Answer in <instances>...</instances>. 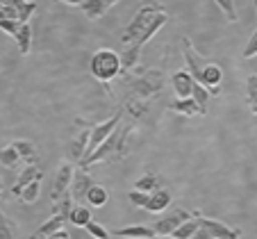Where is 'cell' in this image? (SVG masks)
I'll use <instances>...</instances> for the list:
<instances>
[{"instance_id": "cell-42", "label": "cell", "mask_w": 257, "mask_h": 239, "mask_svg": "<svg viewBox=\"0 0 257 239\" xmlns=\"http://www.w3.org/2000/svg\"><path fill=\"white\" fill-rule=\"evenodd\" d=\"M0 7H3V0H0Z\"/></svg>"}, {"instance_id": "cell-33", "label": "cell", "mask_w": 257, "mask_h": 239, "mask_svg": "<svg viewBox=\"0 0 257 239\" xmlns=\"http://www.w3.org/2000/svg\"><path fill=\"white\" fill-rule=\"evenodd\" d=\"M84 228H87V232L91 234L93 239H112V234L107 232L105 228H102V225H98V223H93V221H89L87 225H84Z\"/></svg>"}, {"instance_id": "cell-36", "label": "cell", "mask_w": 257, "mask_h": 239, "mask_svg": "<svg viewBox=\"0 0 257 239\" xmlns=\"http://www.w3.org/2000/svg\"><path fill=\"white\" fill-rule=\"evenodd\" d=\"M153 239H175V237H173V234H160V237H157V234H155V237H153ZM189 239H212V234H209L207 230L198 228V232H196L194 237H189Z\"/></svg>"}, {"instance_id": "cell-21", "label": "cell", "mask_w": 257, "mask_h": 239, "mask_svg": "<svg viewBox=\"0 0 257 239\" xmlns=\"http://www.w3.org/2000/svg\"><path fill=\"white\" fill-rule=\"evenodd\" d=\"M91 221V212L89 207H82V205H73L71 214H68V223L75 225V228H84V225Z\"/></svg>"}, {"instance_id": "cell-38", "label": "cell", "mask_w": 257, "mask_h": 239, "mask_svg": "<svg viewBox=\"0 0 257 239\" xmlns=\"http://www.w3.org/2000/svg\"><path fill=\"white\" fill-rule=\"evenodd\" d=\"M59 3H66V5H82L84 0H59Z\"/></svg>"}, {"instance_id": "cell-8", "label": "cell", "mask_w": 257, "mask_h": 239, "mask_svg": "<svg viewBox=\"0 0 257 239\" xmlns=\"http://www.w3.org/2000/svg\"><path fill=\"white\" fill-rule=\"evenodd\" d=\"M182 53H185V59H187V71L191 73V78L196 80V82H200V78H203V59H200V55L194 50V44H191L189 37H182Z\"/></svg>"}, {"instance_id": "cell-19", "label": "cell", "mask_w": 257, "mask_h": 239, "mask_svg": "<svg viewBox=\"0 0 257 239\" xmlns=\"http://www.w3.org/2000/svg\"><path fill=\"white\" fill-rule=\"evenodd\" d=\"M80 7H82L84 16H87V19H91V21L100 19V16L105 14L107 10H109V5H107V0H84V3H82Z\"/></svg>"}, {"instance_id": "cell-9", "label": "cell", "mask_w": 257, "mask_h": 239, "mask_svg": "<svg viewBox=\"0 0 257 239\" xmlns=\"http://www.w3.org/2000/svg\"><path fill=\"white\" fill-rule=\"evenodd\" d=\"M187 219H191V212L187 210H173L171 214H166L164 219H160L155 223V234H173V230L178 228V225H182Z\"/></svg>"}, {"instance_id": "cell-32", "label": "cell", "mask_w": 257, "mask_h": 239, "mask_svg": "<svg viewBox=\"0 0 257 239\" xmlns=\"http://www.w3.org/2000/svg\"><path fill=\"white\" fill-rule=\"evenodd\" d=\"M148 198H151V194H146V191H139V189H132L130 194H127V200H130L135 207H144L148 205Z\"/></svg>"}, {"instance_id": "cell-37", "label": "cell", "mask_w": 257, "mask_h": 239, "mask_svg": "<svg viewBox=\"0 0 257 239\" xmlns=\"http://www.w3.org/2000/svg\"><path fill=\"white\" fill-rule=\"evenodd\" d=\"M25 0H3V5H7V7H14V10H19L21 5H23Z\"/></svg>"}, {"instance_id": "cell-2", "label": "cell", "mask_w": 257, "mask_h": 239, "mask_svg": "<svg viewBox=\"0 0 257 239\" xmlns=\"http://www.w3.org/2000/svg\"><path fill=\"white\" fill-rule=\"evenodd\" d=\"M121 71H123L121 55L114 53L112 48H100V50L93 53V57H91V75L96 80H100L102 84L112 82Z\"/></svg>"}, {"instance_id": "cell-31", "label": "cell", "mask_w": 257, "mask_h": 239, "mask_svg": "<svg viewBox=\"0 0 257 239\" xmlns=\"http://www.w3.org/2000/svg\"><path fill=\"white\" fill-rule=\"evenodd\" d=\"M209 96H212V93H209V89H207V87H203L200 82H196V84H194V93H191V98H194V100L198 102V105H200L203 109L207 107ZM205 112H207V109H205Z\"/></svg>"}, {"instance_id": "cell-18", "label": "cell", "mask_w": 257, "mask_h": 239, "mask_svg": "<svg viewBox=\"0 0 257 239\" xmlns=\"http://www.w3.org/2000/svg\"><path fill=\"white\" fill-rule=\"evenodd\" d=\"M114 237H130V239H153L155 230L148 225H127V228H118L114 230Z\"/></svg>"}, {"instance_id": "cell-17", "label": "cell", "mask_w": 257, "mask_h": 239, "mask_svg": "<svg viewBox=\"0 0 257 239\" xmlns=\"http://www.w3.org/2000/svg\"><path fill=\"white\" fill-rule=\"evenodd\" d=\"M171 109H173V112H178V114H185V116H198V114H203V116H205V114H207L191 96L173 100V102H171Z\"/></svg>"}, {"instance_id": "cell-14", "label": "cell", "mask_w": 257, "mask_h": 239, "mask_svg": "<svg viewBox=\"0 0 257 239\" xmlns=\"http://www.w3.org/2000/svg\"><path fill=\"white\" fill-rule=\"evenodd\" d=\"M221 78H223V71L218 64H205L203 66V78H200V84L209 89L212 96L218 93V84H221Z\"/></svg>"}, {"instance_id": "cell-7", "label": "cell", "mask_w": 257, "mask_h": 239, "mask_svg": "<svg viewBox=\"0 0 257 239\" xmlns=\"http://www.w3.org/2000/svg\"><path fill=\"white\" fill-rule=\"evenodd\" d=\"M73 166L71 164H62L57 171V176H55V185H53V191H50V200L57 203L66 196V191L71 189V182H73Z\"/></svg>"}, {"instance_id": "cell-28", "label": "cell", "mask_w": 257, "mask_h": 239, "mask_svg": "<svg viewBox=\"0 0 257 239\" xmlns=\"http://www.w3.org/2000/svg\"><path fill=\"white\" fill-rule=\"evenodd\" d=\"M14 234H16L14 223L7 219V214L3 212V207H0V239H16Z\"/></svg>"}, {"instance_id": "cell-40", "label": "cell", "mask_w": 257, "mask_h": 239, "mask_svg": "<svg viewBox=\"0 0 257 239\" xmlns=\"http://www.w3.org/2000/svg\"><path fill=\"white\" fill-rule=\"evenodd\" d=\"M116 3H121V0H107V5L112 7V5H116Z\"/></svg>"}, {"instance_id": "cell-39", "label": "cell", "mask_w": 257, "mask_h": 239, "mask_svg": "<svg viewBox=\"0 0 257 239\" xmlns=\"http://www.w3.org/2000/svg\"><path fill=\"white\" fill-rule=\"evenodd\" d=\"M30 239H50V237H46V234H39V232H32V234H30Z\"/></svg>"}, {"instance_id": "cell-5", "label": "cell", "mask_w": 257, "mask_h": 239, "mask_svg": "<svg viewBox=\"0 0 257 239\" xmlns=\"http://www.w3.org/2000/svg\"><path fill=\"white\" fill-rule=\"evenodd\" d=\"M123 114H125V109H118V112L114 114L112 118H107V121H102V123H98V126L91 128V135H89V146H87V155L96 151V148L100 146L102 142H105L107 137L116 130L118 123H121V118H123ZM87 155H84V157H87Z\"/></svg>"}, {"instance_id": "cell-26", "label": "cell", "mask_w": 257, "mask_h": 239, "mask_svg": "<svg viewBox=\"0 0 257 239\" xmlns=\"http://www.w3.org/2000/svg\"><path fill=\"white\" fill-rule=\"evenodd\" d=\"M135 189L146 191V194H151V191L160 189V178L153 176V173H146V176H141L139 180L135 182Z\"/></svg>"}, {"instance_id": "cell-12", "label": "cell", "mask_w": 257, "mask_h": 239, "mask_svg": "<svg viewBox=\"0 0 257 239\" xmlns=\"http://www.w3.org/2000/svg\"><path fill=\"white\" fill-rule=\"evenodd\" d=\"M91 185H93V180H91V176H89L87 171H75L73 173V182H71V198L73 200H82V198H87V191L91 189Z\"/></svg>"}, {"instance_id": "cell-27", "label": "cell", "mask_w": 257, "mask_h": 239, "mask_svg": "<svg viewBox=\"0 0 257 239\" xmlns=\"http://www.w3.org/2000/svg\"><path fill=\"white\" fill-rule=\"evenodd\" d=\"M39 194H41V180H32L28 187H23L19 198L23 200V203H34V200L39 198Z\"/></svg>"}, {"instance_id": "cell-11", "label": "cell", "mask_w": 257, "mask_h": 239, "mask_svg": "<svg viewBox=\"0 0 257 239\" xmlns=\"http://www.w3.org/2000/svg\"><path fill=\"white\" fill-rule=\"evenodd\" d=\"M171 84H173V89H175V93H178V98H189L191 93H194L196 80L191 78L189 71H175V73L171 75Z\"/></svg>"}, {"instance_id": "cell-30", "label": "cell", "mask_w": 257, "mask_h": 239, "mask_svg": "<svg viewBox=\"0 0 257 239\" xmlns=\"http://www.w3.org/2000/svg\"><path fill=\"white\" fill-rule=\"evenodd\" d=\"M37 12V3H32V0H25L23 5L16 10V21H21V23H30V16Z\"/></svg>"}, {"instance_id": "cell-24", "label": "cell", "mask_w": 257, "mask_h": 239, "mask_svg": "<svg viewBox=\"0 0 257 239\" xmlns=\"http://www.w3.org/2000/svg\"><path fill=\"white\" fill-rule=\"evenodd\" d=\"M0 164L7 166V169H19V166L23 164L21 155L16 153V148L12 146V144H10L7 148H3V151H0Z\"/></svg>"}, {"instance_id": "cell-3", "label": "cell", "mask_w": 257, "mask_h": 239, "mask_svg": "<svg viewBox=\"0 0 257 239\" xmlns=\"http://www.w3.org/2000/svg\"><path fill=\"white\" fill-rule=\"evenodd\" d=\"M164 10L162 5H157V3H151V5H146V7H141L139 12L135 14V19L127 23V28L123 30V37H121V41L125 46H130V44H137V41L141 39V34L146 32V30L153 25V21H155V16L160 14V12Z\"/></svg>"}, {"instance_id": "cell-25", "label": "cell", "mask_w": 257, "mask_h": 239, "mask_svg": "<svg viewBox=\"0 0 257 239\" xmlns=\"http://www.w3.org/2000/svg\"><path fill=\"white\" fill-rule=\"evenodd\" d=\"M87 200H89V205H93V207H102V205L109 200V194H107L105 187L91 185V189L87 191Z\"/></svg>"}, {"instance_id": "cell-22", "label": "cell", "mask_w": 257, "mask_h": 239, "mask_svg": "<svg viewBox=\"0 0 257 239\" xmlns=\"http://www.w3.org/2000/svg\"><path fill=\"white\" fill-rule=\"evenodd\" d=\"M64 223H66V219H64L62 214H53L48 221H46V223L39 225V230H37V232L46 234V237H53L55 232H59V230L64 228Z\"/></svg>"}, {"instance_id": "cell-20", "label": "cell", "mask_w": 257, "mask_h": 239, "mask_svg": "<svg viewBox=\"0 0 257 239\" xmlns=\"http://www.w3.org/2000/svg\"><path fill=\"white\" fill-rule=\"evenodd\" d=\"M16 44H19L21 55H28L30 48H32V25L30 23H21L19 32H16Z\"/></svg>"}, {"instance_id": "cell-1", "label": "cell", "mask_w": 257, "mask_h": 239, "mask_svg": "<svg viewBox=\"0 0 257 239\" xmlns=\"http://www.w3.org/2000/svg\"><path fill=\"white\" fill-rule=\"evenodd\" d=\"M132 128H135V123H127V126H121V123H118L116 130L107 137V139L96 148V151L89 153V155L80 162V166H82V169H89L91 164H96V162H100V160H107V157L114 155V153H116L118 157H123V155H125V151H127V144L125 142H127V135L132 132Z\"/></svg>"}, {"instance_id": "cell-16", "label": "cell", "mask_w": 257, "mask_h": 239, "mask_svg": "<svg viewBox=\"0 0 257 239\" xmlns=\"http://www.w3.org/2000/svg\"><path fill=\"white\" fill-rule=\"evenodd\" d=\"M12 146H14L16 153L21 155L23 164H39V151H37V146H34L32 142H28V139H16V142H12Z\"/></svg>"}, {"instance_id": "cell-41", "label": "cell", "mask_w": 257, "mask_h": 239, "mask_svg": "<svg viewBox=\"0 0 257 239\" xmlns=\"http://www.w3.org/2000/svg\"><path fill=\"white\" fill-rule=\"evenodd\" d=\"M55 239H57V237H55ZM59 239H71V237H59Z\"/></svg>"}, {"instance_id": "cell-23", "label": "cell", "mask_w": 257, "mask_h": 239, "mask_svg": "<svg viewBox=\"0 0 257 239\" xmlns=\"http://www.w3.org/2000/svg\"><path fill=\"white\" fill-rule=\"evenodd\" d=\"M198 216L194 214V219H187L182 225H178V228L173 230V237L175 239H189V237H194L196 232H198Z\"/></svg>"}, {"instance_id": "cell-10", "label": "cell", "mask_w": 257, "mask_h": 239, "mask_svg": "<svg viewBox=\"0 0 257 239\" xmlns=\"http://www.w3.org/2000/svg\"><path fill=\"white\" fill-rule=\"evenodd\" d=\"M41 178H44V171H41L39 164H25L23 171H21L19 180H16L14 187H12V194H14V196H21L23 187H28L32 180H41Z\"/></svg>"}, {"instance_id": "cell-35", "label": "cell", "mask_w": 257, "mask_h": 239, "mask_svg": "<svg viewBox=\"0 0 257 239\" xmlns=\"http://www.w3.org/2000/svg\"><path fill=\"white\" fill-rule=\"evenodd\" d=\"M216 5L225 12L228 21H237V12H234V3H232V0H216Z\"/></svg>"}, {"instance_id": "cell-34", "label": "cell", "mask_w": 257, "mask_h": 239, "mask_svg": "<svg viewBox=\"0 0 257 239\" xmlns=\"http://www.w3.org/2000/svg\"><path fill=\"white\" fill-rule=\"evenodd\" d=\"M255 55H257V28H255V32L250 34V39H248V44H246V48H243L241 57L243 59H250V57H255Z\"/></svg>"}, {"instance_id": "cell-6", "label": "cell", "mask_w": 257, "mask_h": 239, "mask_svg": "<svg viewBox=\"0 0 257 239\" xmlns=\"http://www.w3.org/2000/svg\"><path fill=\"white\" fill-rule=\"evenodd\" d=\"M198 225L203 230H207V232L212 234V239H239L241 237V230H234L216 219H207V216H198Z\"/></svg>"}, {"instance_id": "cell-15", "label": "cell", "mask_w": 257, "mask_h": 239, "mask_svg": "<svg viewBox=\"0 0 257 239\" xmlns=\"http://www.w3.org/2000/svg\"><path fill=\"white\" fill-rule=\"evenodd\" d=\"M171 191L169 189H155L151 191V198H148V205H146V210L148 212H155V214H160V212H164L166 207L171 205Z\"/></svg>"}, {"instance_id": "cell-29", "label": "cell", "mask_w": 257, "mask_h": 239, "mask_svg": "<svg viewBox=\"0 0 257 239\" xmlns=\"http://www.w3.org/2000/svg\"><path fill=\"white\" fill-rule=\"evenodd\" d=\"M246 91H248V105H250V112L257 114V75H250L246 80Z\"/></svg>"}, {"instance_id": "cell-4", "label": "cell", "mask_w": 257, "mask_h": 239, "mask_svg": "<svg viewBox=\"0 0 257 239\" xmlns=\"http://www.w3.org/2000/svg\"><path fill=\"white\" fill-rule=\"evenodd\" d=\"M125 82L135 89L139 100H151V98L157 96V93L162 91V87H164V73H162L160 68H151V71L139 73L137 78H130V75H127Z\"/></svg>"}, {"instance_id": "cell-13", "label": "cell", "mask_w": 257, "mask_h": 239, "mask_svg": "<svg viewBox=\"0 0 257 239\" xmlns=\"http://www.w3.org/2000/svg\"><path fill=\"white\" fill-rule=\"evenodd\" d=\"M89 135H91V130H82L71 144H68L66 155H68L71 162H82L84 160V155H87V146H89Z\"/></svg>"}]
</instances>
